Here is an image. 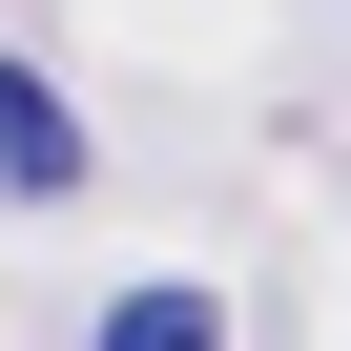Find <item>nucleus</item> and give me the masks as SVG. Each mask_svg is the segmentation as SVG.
<instances>
[{
	"label": "nucleus",
	"mask_w": 351,
	"mask_h": 351,
	"mask_svg": "<svg viewBox=\"0 0 351 351\" xmlns=\"http://www.w3.org/2000/svg\"><path fill=\"white\" fill-rule=\"evenodd\" d=\"M0 186H21V207H62V186H83V104H62L42 62H0Z\"/></svg>",
	"instance_id": "1"
}]
</instances>
